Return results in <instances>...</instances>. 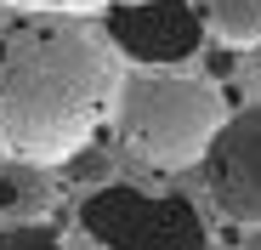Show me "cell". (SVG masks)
Listing matches in <instances>:
<instances>
[{
    "label": "cell",
    "mask_w": 261,
    "mask_h": 250,
    "mask_svg": "<svg viewBox=\"0 0 261 250\" xmlns=\"http://www.w3.org/2000/svg\"><path fill=\"white\" fill-rule=\"evenodd\" d=\"M125 80V57L91 12L0 6V154L68 165L91 142Z\"/></svg>",
    "instance_id": "obj_1"
},
{
    "label": "cell",
    "mask_w": 261,
    "mask_h": 250,
    "mask_svg": "<svg viewBox=\"0 0 261 250\" xmlns=\"http://www.w3.org/2000/svg\"><path fill=\"white\" fill-rule=\"evenodd\" d=\"M199 171L216 216H227L233 228H261V103L222 119Z\"/></svg>",
    "instance_id": "obj_4"
},
{
    "label": "cell",
    "mask_w": 261,
    "mask_h": 250,
    "mask_svg": "<svg viewBox=\"0 0 261 250\" xmlns=\"http://www.w3.org/2000/svg\"><path fill=\"white\" fill-rule=\"evenodd\" d=\"M193 12H199L204 34H216L222 46H233V52L261 46V0H193Z\"/></svg>",
    "instance_id": "obj_6"
},
{
    "label": "cell",
    "mask_w": 261,
    "mask_h": 250,
    "mask_svg": "<svg viewBox=\"0 0 261 250\" xmlns=\"http://www.w3.org/2000/svg\"><path fill=\"white\" fill-rule=\"evenodd\" d=\"M0 250H68V244L46 222H12V228H0Z\"/></svg>",
    "instance_id": "obj_7"
},
{
    "label": "cell",
    "mask_w": 261,
    "mask_h": 250,
    "mask_svg": "<svg viewBox=\"0 0 261 250\" xmlns=\"http://www.w3.org/2000/svg\"><path fill=\"white\" fill-rule=\"evenodd\" d=\"M0 6H34V12H91V17H102L108 6H119V0H0Z\"/></svg>",
    "instance_id": "obj_8"
},
{
    "label": "cell",
    "mask_w": 261,
    "mask_h": 250,
    "mask_svg": "<svg viewBox=\"0 0 261 250\" xmlns=\"http://www.w3.org/2000/svg\"><path fill=\"white\" fill-rule=\"evenodd\" d=\"M12 205H17V177H12V171H0V216H6Z\"/></svg>",
    "instance_id": "obj_9"
},
{
    "label": "cell",
    "mask_w": 261,
    "mask_h": 250,
    "mask_svg": "<svg viewBox=\"0 0 261 250\" xmlns=\"http://www.w3.org/2000/svg\"><path fill=\"white\" fill-rule=\"evenodd\" d=\"M102 29L130 63H193L204 52V23L193 0H119L102 12Z\"/></svg>",
    "instance_id": "obj_5"
},
{
    "label": "cell",
    "mask_w": 261,
    "mask_h": 250,
    "mask_svg": "<svg viewBox=\"0 0 261 250\" xmlns=\"http://www.w3.org/2000/svg\"><path fill=\"white\" fill-rule=\"evenodd\" d=\"M250 80H255V97H261V57H255V74H250Z\"/></svg>",
    "instance_id": "obj_11"
},
{
    "label": "cell",
    "mask_w": 261,
    "mask_h": 250,
    "mask_svg": "<svg viewBox=\"0 0 261 250\" xmlns=\"http://www.w3.org/2000/svg\"><path fill=\"white\" fill-rule=\"evenodd\" d=\"M227 119V97L210 74L188 63H137L125 68L108 125L142 165L193 171Z\"/></svg>",
    "instance_id": "obj_2"
},
{
    "label": "cell",
    "mask_w": 261,
    "mask_h": 250,
    "mask_svg": "<svg viewBox=\"0 0 261 250\" xmlns=\"http://www.w3.org/2000/svg\"><path fill=\"white\" fill-rule=\"evenodd\" d=\"M80 233L102 250H204V216L193 199L142 182H108L74 199Z\"/></svg>",
    "instance_id": "obj_3"
},
{
    "label": "cell",
    "mask_w": 261,
    "mask_h": 250,
    "mask_svg": "<svg viewBox=\"0 0 261 250\" xmlns=\"http://www.w3.org/2000/svg\"><path fill=\"white\" fill-rule=\"evenodd\" d=\"M239 250H261V228H244V239H239Z\"/></svg>",
    "instance_id": "obj_10"
}]
</instances>
